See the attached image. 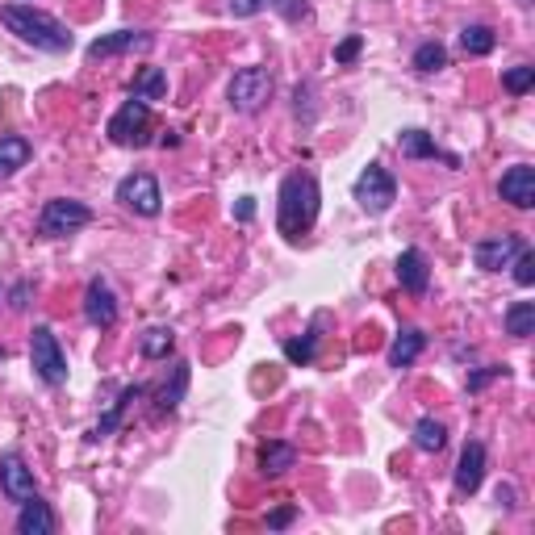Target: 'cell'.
<instances>
[{"mask_svg":"<svg viewBox=\"0 0 535 535\" xmlns=\"http://www.w3.org/2000/svg\"><path fill=\"white\" fill-rule=\"evenodd\" d=\"M322 209V189L310 172H289L281 180V193H276V230L297 243L301 235H310Z\"/></svg>","mask_w":535,"mask_h":535,"instance_id":"cell-1","label":"cell"},{"mask_svg":"<svg viewBox=\"0 0 535 535\" xmlns=\"http://www.w3.org/2000/svg\"><path fill=\"white\" fill-rule=\"evenodd\" d=\"M0 26L9 34H17L26 46L34 51H46V55H67L76 46V34L63 26L59 17L42 13L34 5H0Z\"/></svg>","mask_w":535,"mask_h":535,"instance_id":"cell-2","label":"cell"},{"mask_svg":"<svg viewBox=\"0 0 535 535\" xmlns=\"http://www.w3.org/2000/svg\"><path fill=\"white\" fill-rule=\"evenodd\" d=\"M352 197L360 201V209L368 218H381V214H389V205L398 201V180H393L389 168L368 164L352 184Z\"/></svg>","mask_w":535,"mask_h":535,"instance_id":"cell-3","label":"cell"},{"mask_svg":"<svg viewBox=\"0 0 535 535\" xmlns=\"http://www.w3.org/2000/svg\"><path fill=\"white\" fill-rule=\"evenodd\" d=\"M226 97H230V109L251 118V113H260L272 101V72L268 67H243V72L230 76Z\"/></svg>","mask_w":535,"mask_h":535,"instance_id":"cell-4","label":"cell"},{"mask_svg":"<svg viewBox=\"0 0 535 535\" xmlns=\"http://www.w3.org/2000/svg\"><path fill=\"white\" fill-rule=\"evenodd\" d=\"M88 222H92V209L72 197H51L38 214V230L46 239H67V235H76V230H84Z\"/></svg>","mask_w":535,"mask_h":535,"instance_id":"cell-5","label":"cell"},{"mask_svg":"<svg viewBox=\"0 0 535 535\" xmlns=\"http://www.w3.org/2000/svg\"><path fill=\"white\" fill-rule=\"evenodd\" d=\"M30 364H34L42 385H51V389L67 385V356H63V347H59L51 327H34V335H30Z\"/></svg>","mask_w":535,"mask_h":535,"instance_id":"cell-6","label":"cell"},{"mask_svg":"<svg viewBox=\"0 0 535 535\" xmlns=\"http://www.w3.org/2000/svg\"><path fill=\"white\" fill-rule=\"evenodd\" d=\"M113 197L138 218H159V209H164V193H159V180L151 172H130L118 189H113Z\"/></svg>","mask_w":535,"mask_h":535,"instance_id":"cell-7","label":"cell"},{"mask_svg":"<svg viewBox=\"0 0 535 535\" xmlns=\"http://www.w3.org/2000/svg\"><path fill=\"white\" fill-rule=\"evenodd\" d=\"M147 130H151V105L147 101H134V97L118 113H113L109 126H105V134L118 147H147Z\"/></svg>","mask_w":535,"mask_h":535,"instance_id":"cell-8","label":"cell"},{"mask_svg":"<svg viewBox=\"0 0 535 535\" xmlns=\"http://www.w3.org/2000/svg\"><path fill=\"white\" fill-rule=\"evenodd\" d=\"M523 247H531L523 235H490V239L473 243V264H477L481 272H502V268L515 264V255H519Z\"/></svg>","mask_w":535,"mask_h":535,"instance_id":"cell-9","label":"cell"},{"mask_svg":"<svg viewBox=\"0 0 535 535\" xmlns=\"http://www.w3.org/2000/svg\"><path fill=\"white\" fill-rule=\"evenodd\" d=\"M155 46V34L151 30H113L97 42H88V63H101V59H113V55H134V51H151Z\"/></svg>","mask_w":535,"mask_h":535,"instance_id":"cell-10","label":"cell"},{"mask_svg":"<svg viewBox=\"0 0 535 535\" xmlns=\"http://www.w3.org/2000/svg\"><path fill=\"white\" fill-rule=\"evenodd\" d=\"M0 494H5L9 502H17V506L38 494L34 469L21 460V452H5V456H0Z\"/></svg>","mask_w":535,"mask_h":535,"instance_id":"cell-11","label":"cell"},{"mask_svg":"<svg viewBox=\"0 0 535 535\" xmlns=\"http://www.w3.org/2000/svg\"><path fill=\"white\" fill-rule=\"evenodd\" d=\"M84 318L97 331H109L113 322H118V293L109 289L105 276H92V281H88V289H84Z\"/></svg>","mask_w":535,"mask_h":535,"instance_id":"cell-12","label":"cell"},{"mask_svg":"<svg viewBox=\"0 0 535 535\" xmlns=\"http://www.w3.org/2000/svg\"><path fill=\"white\" fill-rule=\"evenodd\" d=\"M485 481V444L481 439H469V444L460 448V460H456V473H452V485L460 498H473Z\"/></svg>","mask_w":535,"mask_h":535,"instance_id":"cell-13","label":"cell"},{"mask_svg":"<svg viewBox=\"0 0 535 535\" xmlns=\"http://www.w3.org/2000/svg\"><path fill=\"white\" fill-rule=\"evenodd\" d=\"M393 272H398L402 289L414 293V297H423V293L431 289V264H427V255L418 251V247H406V251L398 255V264H393Z\"/></svg>","mask_w":535,"mask_h":535,"instance_id":"cell-14","label":"cell"},{"mask_svg":"<svg viewBox=\"0 0 535 535\" xmlns=\"http://www.w3.org/2000/svg\"><path fill=\"white\" fill-rule=\"evenodd\" d=\"M498 197L510 201L515 209H531V205H535V172H531L527 164L506 168L502 180H498Z\"/></svg>","mask_w":535,"mask_h":535,"instance_id":"cell-15","label":"cell"},{"mask_svg":"<svg viewBox=\"0 0 535 535\" xmlns=\"http://www.w3.org/2000/svg\"><path fill=\"white\" fill-rule=\"evenodd\" d=\"M189 381H193V364L189 360H176L172 364V377L155 389V414H176L184 393H189Z\"/></svg>","mask_w":535,"mask_h":535,"instance_id":"cell-16","label":"cell"},{"mask_svg":"<svg viewBox=\"0 0 535 535\" xmlns=\"http://www.w3.org/2000/svg\"><path fill=\"white\" fill-rule=\"evenodd\" d=\"M398 151H402L406 159H444L448 168H460V155L444 151L427 130H402V134H398Z\"/></svg>","mask_w":535,"mask_h":535,"instance_id":"cell-17","label":"cell"},{"mask_svg":"<svg viewBox=\"0 0 535 535\" xmlns=\"http://www.w3.org/2000/svg\"><path fill=\"white\" fill-rule=\"evenodd\" d=\"M55 527H59V519H55L51 502H42L38 494L21 502V510H17V535H55Z\"/></svg>","mask_w":535,"mask_h":535,"instance_id":"cell-18","label":"cell"},{"mask_svg":"<svg viewBox=\"0 0 535 535\" xmlns=\"http://www.w3.org/2000/svg\"><path fill=\"white\" fill-rule=\"evenodd\" d=\"M427 352V335L418 331V327H402L398 335H393V343H389V368H410L418 356Z\"/></svg>","mask_w":535,"mask_h":535,"instance_id":"cell-19","label":"cell"},{"mask_svg":"<svg viewBox=\"0 0 535 535\" xmlns=\"http://www.w3.org/2000/svg\"><path fill=\"white\" fill-rule=\"evenodd\" d=\"M322 327H327V314H314V322L306 327V335L301 339H285V360L289 364H314V356H318V343H322Z\"/></svg>","mask_w":535,"mask_h":535,"instance_id":"cell-20","label":"cell"},{"mask_svg":"<svg viewBox=\"0 0 535 535\" xmlns=\"http://www.w3.org/2000/svg\"><path fill=\"white\" fill-rule=\"evenodd\" d=\"M34 159V147L26 134H0V180L17 176Z\"/></svg>","mask_w":535,"mask_h":535,"instance_id":"cell-21","label":"cell"},{"mask_svg":"<svg viewBox=\"0 0 535 535\" xmlns=\"http://www.w3.org/2000/svg\"><path fill=\"white\" fill-rule=\"evenodd\" d=\"M260 473L264 477H285L293 464H297V448L293 444H285V439H268V444L260 448Z\"/></svg>","mask_w":535,"mask_h":535,"instance_id":"cell-22","label":"cell"},{"mask_svg":"<svg viewBox=\"0 0 535 535\" xmlns=\"http://www.w3.org/2000/svg\"><path fill=\"white\" fill-rule=\"evenodd\" d=\"M143 393H147L143 385H126V389L118 393V402H113V406L101 414V423L92 427V435H88V439H105V435H113V431H118V427H122V418H126V406H130V402H138V398H143Z\"/></svg>","mask_w":535,"mask_h":535,"instance_id":"cell-23","label":"cell"},{"mask_svg":"<svg viewBox=\"0 0 535 535\" xmlns=\"http://www.w3.org/2000/svg\"><path fill=\"white\" fill-rule=\"evenodd\" d=\"M130 97L134 101H164L168 97V76H164V67H143V72L134 76V84H130Z\"/></svg>","mask_w":535,"mask_h":535,"instance_id":"cell-24","label":"cell"},{"mask_svg":"<svg viewBox=\"0 0 535 535\" xmlns=\"http://www.w3.org/2000/svg\"><path fill=\"white\" fill-rule=\"evenodd\" d=\"M176 347V331L172 327H147L143 339H138V352H143L147 360H168Z\"/></svg>","mask_w":535,"mask_h":535,"instance_id":"cell-25","label":"cell"},{"mask_svg":"<svg viewBox=\"0 0 535 535\" xmlns=\"http://www.w3.org/2000/svg\"><path fill=\"white\" fill-rule=\"evenodd\" d=\"M448 444V427L444 423H439V418H418V423H414V448L418 452H439V448H444Z\"/></svg>","mask_w":535,"mask_h":535,"instance_id":"cell-26","label":"cell"},{"mask_svg":"<svg viewBox=\"0 0 535 535\" xmlns=\"http://www.w3.org/2000/svg\"><path fill=\"white\" fill-rule=\"evenodd\" d=\"M414 72L418 76H435L439 72V67H448V51H444V42H423V46H418V51H414Z\"/></svg>","mask_w":535,"mask_h":535,"instance_id":"cell-27","label":"cell"},{"mask_svg":"<svg viewBox=\"0 0 535 535\" xmlns=\"http://www.w3.org/2000/svg\"><path fill=\"white\" fill-rule=\"evenodd\" d=\"M460 46H464V55H490L494 46H498V34L490 26H464L460 30Z\"/></svg>","mask_w":535,"mask_h":535,"instance_id":"cell-28","label":"cell"},{"mask_svg":"<svg viewBox=\"0 0 535 535\" xmlns=\"http://www.w3.org/2000/svg\"><path fill=\"white\" fill-rule=\"evenodd\" d=\"M531 331H535V301H515V306L506 310V335L527 339Z\"/></svg>","mask_w":535,"mask_h":535,"instance_id":"cell-29","label":"cell"},{"mask_svg":"<svg viewBox=\"0 0 535 535\" xmlns=\"http://www.w3.org/2000/svg\"><path fill=\"white\" fill-rule=\"evenodd\" d=\"M502 88H506V92H515V97H523V92H531V88H535V67H531V63L510 67V72L502 76Z\"/></svg>","mask_w":535,"mask_h":535,"instance_id":"cell-30","label":"cell"},{"mask_svg":"<svg viewBox=\"0 0 535 535\" xmlns=\"http://www.w3.org/2000/svg\"><path fill=\"white\" fill-rule=\"evenodd\" d=\"M510 268H515V285H519V289H531V285H535V251H531V247H523Z\"/></svg>","mask_w":535,"mask_h":535,"instance_id":"cell-31","label":"cell"},{"mask_svg":"<svg viewBox=\"0 0 535 535\" xmlns=\"http://www.w3.org/2000/svg\"><path fill=\"white\" fill-rule=\"evenodd\" d=\"M293 109H297V118L301 122H314V80H301L297 88H293Z\"/></svg>","mask_w":535,"mask_h":535,"instance_id":"cell-32","label":"cell"},{"mask_svg":"<svg viewBox=\"0 0 535 535\" xmlns=\"http://www.w3.org/2000/svg\"><path fill=\"white\" fill-rule=\"evenodd\" d=\"M360 51H364V38H360V34H347V38L335 46V63H339V67L356 63V59H360Z\"/></svg>","mask_w":535,"mask_h":535,"instance_id":"cell-33","label":"cell"},{"mask_svg":"<svg viewBox=\"0 0 535 535\" xmlns=\"http://www.w3.org/2000/svg\"><path fill=\"white\" fill-rule=\"evenodd\" d=\"M498 377H506V364H485V368H477L473 377H469V393H481L490 381H498Z\"/></svg>","mask_w":535,"mask_h":535,"instance_id":"cell-34","label":"cell"},{"mask_svg":"<svg viewBox=\"0 0 535 535\" xmlns=\"http://www.w3.org/2000/svg\"><path fill=\"white\" fill-rule=\"evenodd\" d=\"M281 0H230V13L235 17H255V13H264V9H276Z\"/></svg>","mask_w":535,"mask_h":535,"instance_id":"cell-35","label":"cell"},{"mask_svg":"<svg viewBox=\"0 0 535 535\" xmlns=\"http://www.w3.org/2000/svg\"><path fill=\"white\" fill-rule=\"evenodd\" d=\"M293 519H297V506H276L272 515H268V527H272V531H281V527H289Z\"/></svg>","mask_w":535,"mask_h":535,"instance_id":"cell-36","label":"cell"},{"mask_svg":"<svg viewBox=\"0 0 535 535\" xmlns=\"http://www.w3.org/2000/svg\"><path fill=\"white\" fill-rule=\"evenodd\" d=\"M235 214H239V222H251V218H255V197H239V209H235Z\"/></svg>","mask_w":535,"mask_h":535,"instance_id":"cell-37","label":"cell"},{"mask_svg":"<svg viewBox=\"0 0 535 535\" xmlns=\"http://www.w3.org/2000/svg\"><path fill=\"white\" fill-rule=\"evenodd\" d=\"M26 297H30V285H26V281H21V285L13 289V310H26V306H30V301H26Z\"/></svg>","mask_w":535,"mask_h":535,"instance_id":"cell-38","label":"cell"},{"mask_svg":"<svg viewBox=\"0 0 535 535\" xmlns=\"http://www.w3.org/2000/svg\"><path fill=\"white\" fill-rule=\"evenodd\" d=\"M498 502L510 510V506H515V485H498Z\"/></svg>","mask_w":535,"mask_h":535,"instance_id":"cell-39","label":"cell"},{"mask_svg":"<svg viewBox=\"0 0 535 535\" xmlns=\"http://www.w3.org/2000/svg\"><path fill=\"white\" fill-rule=\"evenodd\" d=\"M519 5H523V9H527V5H531V0H519Z\"/></svg>","mask_w":535,"mask_h":535,"instance_id":"cell-40","label":"cell"},{"mask_svg":"<svg viewBox=\"0 0 535 535\" xmlns=\"http://www.w3.org/2000/svg\"><path fill=\"white\" fill-rule=\"evenodd\" d=\"M0 360H5V347H0Z\"/></svg>","mask_w":535,"mask_h":535,"instance_id":"cell-41","label":"cell"}]
</instances>
